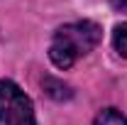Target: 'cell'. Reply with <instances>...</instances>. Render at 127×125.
<instances>
[{
	"label": "cell",
	"mask_w": 127,
	"mask_h": 125,
	"mask_svg": "<svg viewBox=\"0 0 127 125\" xmlns=\"http://www.w3.org/2000/svg\"><path fill=\"white\" fill-rule=\"evenodd\" d=\"M100 37H103V32H100L98 22H91V20L68 22L54 32V39L49 44V59L59 69H68V66H73L76 59L88 54L100 42Z\"/></svg>",
	"instance_id": "obj_1"
},
{
	"label": "cell",
	"mask_w": 127,
	"mask_h": 125,
	"mask_svg": "<svg viewBox=\"0 0 127 125\" xmlns=\"http://www.w3.org/2000/svg\"><path fill=\"white\" fill-rule=\"evenodd\" d=\"M0 123L2 125H37L30 96L15 81H0Z\"/></svg>",
	"instance_id": "obj_2"
},
{
	"label": "cell",
	"mask_w": 127,
	"mask_h": 125,
	"mask_svg": "<svg viewBox=\"0 0 127 125\" xmlns=\"http://www.w3.org/2000/svg\"><path fill=\"white\" fill-rule=\"evenodd\" d=\"M95 125H127V120H125V115H122L120 110L105 108V110H100V113H98Z\"/></svg>",
	"instance_id": "obj_3"
},
{
	"label": "cell",
	"mask_w": 127,
	"mask_h": 125,
	"mask_svg": "<svg viewBox=\"0 0 127 125\" xmlns=\"http://www.w3.org/2000/svg\"><path fill=\"white\" fill-rule=\"evenodd\" d=\"M112 42H115V49H117L122 57H127V22H122V25L115 27Z\"/></svg>",
	"instance_id": "obj_4"
},
{
	"label": "cell",
	"mask_w": 127,
	"mask_h": 125,
	"mask_svg": "<svg viewBox=\"0 0 127 125\" xmlns=\"http://www.w3.org/2000/svg\"><path fill=\"white\" fill-rule=\"evenodd\" d=\"M110 5L120 12H127V0H110Z\"/></svg>",
	"instance_id": "obj_5"
}]
</instances>
